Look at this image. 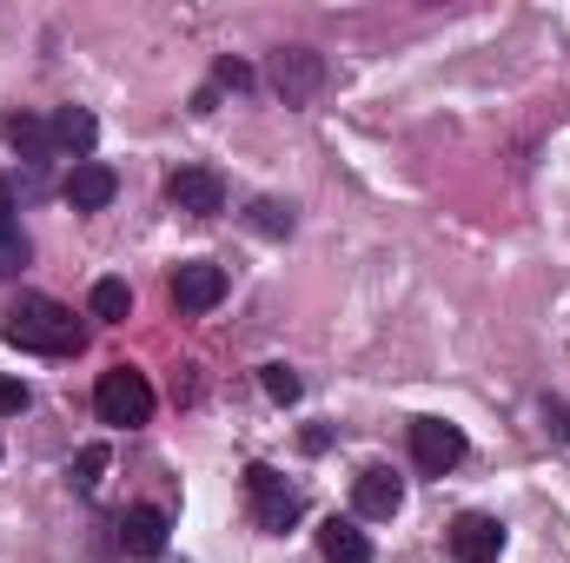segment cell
<instances>
[{"label": "cell", "mask_w": 570, "mask_h": 563, "mask_svg": "<svg viewBox=\"0 0 570 563\" xmlns=\"http://www.w3.org/2000/svg\"><path fill=\"white\" fill-rule=\"evenodd\" d=\"M87 305H94V318L120 325V318L134 312V285H127V279H100V285H94V298H87Z\"/></svg>", "instance_id": "9a60e30c"}, {"label": "cell", "mask_w": 570, "mask_h": 563, "mask_svg": "<svg viewBox=\"0 0 570 563\" xmlns=\"http://www.w3.org/2000/svg\"><path fill=\"white\" fill-rule=\"evenodd\" d=\"M7 140L20 146L27 159H53V127L33 120V113H13V120H7Z\"/></svg>", "instance_id": "5bb4252c"}, {"label": "cell", "mask_w": 570, "mask_h": 563, "mask_svg": "<svg viewBox=\"0 0 570 563\" xmlns=\"http://www.w3.org/2000/svg\"><path fill=\"white\" fill-rule=\"evenodd\" d=\"M266 73H273V87H279L285 107H305V100H312V93L325 87V60H318L312 47H279Z\"/></svg>", "instance_id": "277c9868"}, {"label": "cell", "mask_w": 570, "mask_h": 563, "mask_svg": "<svg viewBox=\"0 0 570 563\" xmlns=\"http://www.w3.org/2000/svg\"><path fill=\"white\" fill-rule=\"evenodd\" d=\"M120 551H127V557H159V551H166V511L134 504V511L120 517Z\"/></svg>", "instance_id": "8fae6325"}, {"label": "cell", "mask_w": 570, "mask_h": 563, "mask_svg": "<svg viewBox=\"0 0 570 563\" xmlns=\"http://www.w3.org/2000/svg\"><path fill=\"white\" fill-rule=\"evenodd\" d=\"M352 511H358V517H372V524H385V517H399V511H405V484H399L385 464H372V471H358V477H352Z\"/></svg>", "instance_id": "52a82bcc"}, {"label": "cell", "mask_w": 570, "mask_h": 563, "mask_svg": "<svg viewBox=\"0 0 570 563\" xmlns=\"http://www.w3.org/2000/svg\"><path fill=\"white\" fill-rule=\"evenodd\" d=\"M498 551H504V524L498 517L471 511V517L451 524V557L458 563H498Z\"/></svg>", "instance_id": "9c48e42d"}, {"label": "cell", "mask_w": 570, "mask_h": 563, "mask_svg": "<svg viewBox=\"0 0 570 563\" xmlns=\"http://www.w3.org/2000/svg\"><path fill=\"white\" fill-rule=\"evenodd\" d=\"M47 127H53V152H67L73 166H80V159L94 152V140H100V120H94L87 107H60Z\"/></svg>", "instance_id": "7c38bea8"}, {"label": "cell", "mask_w": 570, "mask_h": 563, "mask_svg": "<svg viewBox=\"0 0 570 563\" xmlns=\"http://www.w3.org/2000/svg\"><path fill=\"white\" fill-rule=\"evenodd\" d=\"M219 298H226V266L186 259V266L173 273V305H179V312H213Z\"/></svg>", "instance_id": "ba28073f"}, {"label": "cell", "mask_w": 570, "mask_h": 563, "mask_svg": "<svg viewBox=\"0 0 570 563\" xmlns=\"http://www.w3.org/2000/svg\"><path fill=\"white\" fill-rule=\"evenodd\" d=\"M246 504H253L259 531H292V524H298V511H305V497L285 484L273 464H253V471H246Z\"/></svg>", "instance_id": "3957f363"}, {"label": "cell", "mask_w": 570, "mask_h": 563, "mask_svg": "<svg viewBox=\"0 0 570 563\" xmlns=\"http://www.w3.org/2000/svg\"><path fill=\"white\" fill-rule=\"evenodd\" d=\"M0 338H7V345H20V352L67 358V352H80V345H87V325H80L60 298L27 292V298H13V305L0 312Z\"/></svg>", "instance_id": "6da1fadb"}, {"label": "cell", "mask_w": 570, "mask_h": 563, "mask_svg": "<svg viewBox=\"0 0 570 563\" xmlns=\"http://www.w3.org/2000/svg\"><path fill=\"white\" fill-rule=\"evenodd\" d=\"M60 192H67V206H73V213H100V206L120 192V179H114V166H100V159H80V166L67 172V186H60Z\"/></svg>", "instance_id": "30bf717a"}, {"label": "cell", "mask_w": 570, "mask_h": 563, "mask_svg": "<svg viewBox=\"0 0 570 563\" xmlns=\"http://www.w3.org/2000/svg\"><path fill=\"white\" fill-rule=\"evenodd\" d=\"M318 557L325 563H372V537L352 517H325L318 524Z\"/></svg>", "instance_id": "4fadbf2b"}, {"label": "cell", "mask_w": 570, "mask_h": 563, "mask_svg": "<svg viewBox=\"0 0 570 563\" xmlns=\"http://www.w3.org/2000/svg\"><path fill=\"white\" fill-rule=\"evenodd\" d=\"M458 457H464V431H458V424H444V418L412 424V464H419L425 477H444Z\"/></svg>", "instance_id": "8992f818"}, {"label": "cell", "mask_w": 570, "mask_h": 563, "mask_svg": "<svg viewBox=\"0 0 570 563\" xmlns=\"http://www.w3.org/2000/svg\"><path fill=\"white\" fill-rule=\"evenodd\" d=\"M13 412H27V385L20 378H0V418H13Z\"/></svg>", "instance_id": "44dd1931"}, {"label": "cell", "mask_w": 570, "mask_h": 563, "mask_svg": "<svg viewBox=\"0 0 570 563\" xmlns=\"http://www.w3.org/2000/svg\"><path fill=\"white\" fill-rule=\"evenodd\" d=\"M20 266H27V239H20V226H0V279Z\"/></svg>", "instance_id": "d6986e66"}, {"label": "cell", "mask_w": 570, "mask_h": 563, "mask_svg": "<svg viewBox=\"0 0 570 563\" xmlns=\"http://www.w3.org/2000/svg\"><path fill=\"white\" fill-rule=\"evenodd\" d=\"M7 213H13V192H7V186H0V226H13V219H7Z\"/></svg>", "instance_id": "603a6c76"}, {"label": "cell", "mask_w": 570, "mask_h": 563, "mask_svg": "<svg viewBox=\"0 0 570 563\" xmlns=\"http://www.w3.org/2000/svg\"><path fill=\"white\" fill-rule=\"evenodd\" d=\"M213 87H233V93H239V87H253V67H246V60H219Z\"/></svg>", "instance_id": "ffe728a7"}, {"label": "cell", "mask_w": 570, "mask_h": 563, "mask_svg": "<svg viewBox=\"0 0 570 563\" xmlns=\"http://www.w3.org/2000/svg\"><path fill=\"white\" fill-rule=\"evenodd\" d=\"M259 385H266V398H273V405H292V398H298V372H285V365H266V372H259Z\"/></svg>", "instance_id": "ac0fdd59"}, {"label": "cell", "mask_w": 570, "mask_h": 563, "mask_svg": "<svg viewBox=\"0 0 570 563\" xmlns=\"http://www.w3.org/2000/svg\"><path fill=\"white\" fill-rule=\"evenodd\" d=\"M100 471H107V444H87V451L73 457V484H80V491H94V484H100Z\"/></svg>", "instance_id": "e0dca14e"}, {"label": "cell", "mask_w": 570, "mask_h": 563, "mask_svg": "<svg viewBox=\"0 0 570 563\" xmlns=\"http://www.w3.org/2000/svg\"><path fill=\"white\" fill-rule=\"evenodd\" d=\"M544 431H551L558 444H570V412L564 405H544Z\"/></svg>", "instance_id": "7402d4cb"}, {"label": "cell", "mask_w": 570, "mask_h": 563, "mask_svg": "<svg viewBox=\"0 0 570 563\" xmlns=\"http://www.w3.org/2000/svg\"><path fill=\"white\" fill-rule=\"evenodd\" d=\"M94 412L100 424H146L153 418V385H146V372L134 365H114V372H100V385H94Z\"/></svg>", "instance_id": "7a4b0ae2"}, {"label": "cell", "mask_w": 570, "mask_h": 563, "mask_svg": "<svg viewBox=\"0 0 570 563\" xmlns=\"http://www.w3.org/2000/svg\"><path fill=\"white\" fill-rule=\"evenodd\" d=\"M253 226H259V233H273V239H285V233H292V206L259 199V206H253Z\"/></svg>", "instance_id": "2e32d148"}, {"label": "cell", "mask_w": 570, "mask_h": 563, "mask_svg": "<svg viewBox=\"0 0 570 563\" xmlns=\"http://www.w3.org/2000/svg\"><path fill=\"white\" fill-rule=\"evenodd\" d=\"M166 199H173L179 213H193V219H213V213H226V179H219L213 166H179V172L166 179Z\"/></svg>", "instance_id": "5b68a950"}]
</instances>
